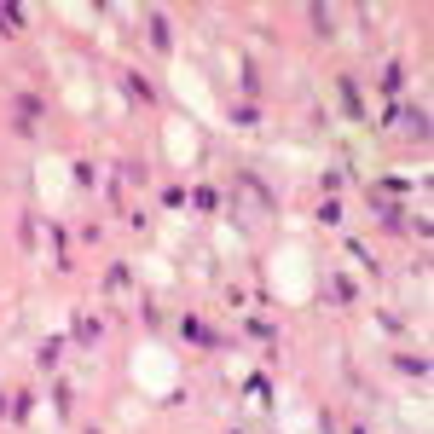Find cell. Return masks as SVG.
I'll return each mask as SVG.
<instances>
[{"label": "cell", "mask_w": 434, "mask_h": 434, "mask_svg": "<svg viewBox=\"0 0 434 434\" xmlns=\"http://www.w3.org/2000/svg\"><path fill=\"white\" fill-rule=\"evenodd\" d=\"M342 105H347V116H365V105H359V93H354V81H342Z\"/></svg>", "instance_id": "1"}, {"label": "cell", "mask_w": 434, "mask_h": 434, "mask_svg": "<svg viewBox=\"0 0 434 434\" xmlns=\"http://www.w3.org/2000/svg\"><path fill=\"white\" fill-rule=\"evenodd\" d=\"M151 41H157V47H168V18H162V12H151Z\"/></svg>", "instance_id": "2"}, {"label": "cell", "mask_w": 434, "mask_h": 434, "mask_svg": "<svg viewBox=\"0 0 434 434\" xmlns=\"http://www.w3.org/2000/svg\"><path fill=\"white\" fill-rule=\"evenodd\" d=\"M186 336H191V342H203V347H214V336H208V330H203L197 319H186Z\"/></svg>", "instance_id": "3"}, {"label": "cell", "mask_w": 434, "mask_h": 434, "mask_svg": "<svg viewBox=\"0 0 434 434\" xmlns=\"http://www.w3.org/2000/svg\"><path fill=\"white\" fill-rule=\"evenodd\" d=\"M18 18H23L18 6H0V23H6V29H18Z\"/></svg>", "instance_id": "4"}]
</instances>
